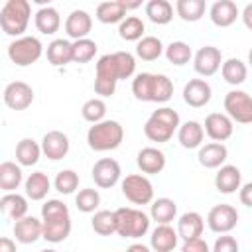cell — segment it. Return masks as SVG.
Instances as JSON below:
<instances>
[{"mask_svg": "<svg viewBox=\"0 0 252 252\" xmlns=\"http://www.w3.org/2000/svg\"><path fill=\"white\" fill-rule=\"evenodd\" d=\"M177 128H179V114L173 108L163 106L150 114V118L144 124V134L148 140L161 144V142L171 140V136Z\"/></svg>", "mask_w": 252, "mask_h": 252, "instance_id": "6da1fadb", "label": "cell"}, {"mask_svg": "<svg viewBox=\"0 0 252 252\" xmlns=\"http://www.w3.org/2000/svg\"><path fill=\"white\" fill-rule=\"evenodd\" d=\"M124 140V128L116 120H102L98 124H93L87 132L89 148L94 152H108L116 150Z\"/></svg>", "mask_w": 252, "mask_h": 252, "instance_id": "7a4b0ae2", "label": "cell"}, {"mask_svg": "<svg viewBox=\"0 0 252 252\" xmlns=\"http://www.w3.org/2000/svg\"><path fill=\"white\" fill-rule=\"evenodd\" d=\"M136 69L134 55L128 51H116V53H106L96 61V77L100 79H110V81H120L128 79Z\"/></svg>", "mask_w": 252, "mask_h": 252, "instance_id": "3957f363", "label": "cell"}, {"mask_svg": "<svg viewBox=\"0 0 252 252\" xmlns=\"http://www.w3.org/2000/svg\"><path fill=\"white\" fill-rule=\"evenodd\" d=\"M32 8L28 0H8L0 10V26L8 35H22L28 28Z\"/></svg>", "mask_w": 252, "mask_h": 252, "instance_id": "277c9868", "label": "cell"}, {"mask_svg": "<svg viewBox=\"0 0 252 252\" xmlns=\"http://www.w3.org/2000/svg\"><path fill=\"white\" fill-rule=\"evenodd\" d=\"M116 234L122 238H140L150 228V217L138 209H116Z\"/></svg>", "mask_w": 252, "mask_h": 252, "instance_id": "5b68a950", "label": "cell"}, {"mask_svg": "<svg viewBox=\"0 0 252 252\" xmlns=\"http://www.w3.org/2000/svg\"><path fill=\"white\" fill-rule=\"evenodd\" d=\"M43 53V45L37 37L33 35H24L18 37L8 45V57L18 65V67H28L35 63Z\"/></svg>", "mask_w": 252, "mask_h": 252, "instance_id": "8992f818", "label": "cell"}, {"mask_svg": "<svg viewBox=\"0 0 252 252\" xmlns=\"http://www.w3.org/2000/svg\"><path fill=\"white\" fill-rule=\"evenodd\" d=\"M224 110L230 120L252 124V96L244 91H230L224 96Z\"/></svg>", "mask_w": 252, "mask_h": 252, "instance_id": "52a82bcc", "label": "cell"}, {"mask_svg": "<svg viewBox=\"0 0 252 252\" xmlns=\"http://www.w3.org/2000/svg\"><path fill=\"white\" fill-rule=\"evenodd\" d=\"M122 193L134 205H148L154 199V187L150 179L144 175H136V173L126 175V179L122 181Z\"/></svg>", "mask_w": 252, "mask_h": 252, "instance_id": "ba28073f", "label": "cell"}, {"mask_svg": "<svg viewBox=\"0 0 252 252\" xmlns=\"http://www.w3.org/2000/svg\"><path fill=\"white\" fill-rule=\"evenodd\" d=\"M207 222H209V228H211L213 232L226 234V232H230V230L236 226V222H238V213H236V209H234L232 205L222 203V205H217V207H213V209L209 211Z\"/></svg>", "mask_w": 252, "mask_h": 252, "instance_id": "9c48e42d", "label": "cell"}, {"mask_svg": "<svg viewBox=\"0 0 252 252\" xmlns=\"http://www.w3.org/2000/svg\"><path fill=\"white\" fill-rule=\"evenodd\" d=\"M4 102L12 110H26L33 102V89L24 81H14L4 89Z\"/></svg>", "mask_w": 252, "mask_h": 252, "instance_id": "30bf717a", "label": "cell"}, {"mask_svg": "<svg viewBox=\"0 0 252 252\" xmlns=\"http://www.w3.org/2000/svg\"><path fill=\"white\" fill-rule=\"evenodd\" d=\"M93 179L98 187L110 189L120 179V165L112 158H102L93 165Z\"/></svg>", "mask_w": 252, "mask_h": 252, "instance_id": "8fae6325", "label": "cell"}, {"mask_svg": "<svg viewBox=\"0 0 252 252\" xmlns=\"http://www.w3.org/2000/svg\"><path fill=\"white\" fill-rule=\"evenodd\" d=\"M220 59H222V55H220V49H219V47L205 45V47H201V49L195 53V63H193V67H195V71H197L199 75L211 77V75H215V73L220 69Z\"/></svg>", "mask_w": 252, "mask_h": 252, "instance_id": "7c38bea8", "label": "cell"}, {"mask_svg": "<svg viewBox=\"0 0 252 252\" xmlns=\"http://www.w3.org/2000/svg\"><path fill=\"white\" fill-rule=\"evenodd\" d=\"M232 120L228 114H220V112H211L205 118V132L211 140L215 142H224L232 136Z\"/></svg>", "mask_w": 252, "mask_h": 252, "instance_id": "4fadbf2b", "label": "cell"}, {"mask_svg": "<svg viewBox=\"0 0 252 252\" xmlns=\"http://www.w3.org/2000/svg\"><path fill=\"white\" fill-rule=\"evenodd\" d=\"M183 100L193 108L205 106L211 100V85L205 79H191L183 87Z\"/></svg>", "mask_w": 252, "mask_h": 252, "instance_id": "5bb4252c", "label": "cell"}, {"mask_svg": "<svg viewBox=\"0 0 252 252\" xmlns=\"http://www.w3.org/2000/svg\"><path fill=\"white\" fill-rule=\"evenodd\" d=\"M41 152L53 161L55 159H63L67 156V152H69V138L59 130H51L41 140Z\"/></svg>", "mask_w": 252, "mask_h": 252, "instance_id": "9a60e30c", "label": "cell"}, {"mask_svg": "<svg viewBox=\"0 0 252 252\" xmlns=\"http://www.w3.org/2000/svg\"><path fill=\"white\" fill-rule=\"evenodd\" d=\"M14 236L22 244H33L39 236H43V220L35 217H24L14 224Z\"/></svg>", "mask_w": 252, "mask_h": 252, "instance_id": "2e32d148", "label": "cell"}, {"mask_svg": "<svg viewBox=\"0 0 252 252\" xmlns=\"http://www.w3.org/2000/svg\"><path fill=\"white\" fill-rule=\"evenodd\" d=\"M91 28H93V20H91L89 12H85V10H73L65 20V32L75 41L85 39L89 35Z\"/></svg>", "mask_w": 252, "mask_h": 252, "instance_id": "e0dca14e", "label": "cell"}, {"mask_svg": "<svg viewBox=\"0 0 252 252\" xmlns=\"http://www.w3.org/2000/svg\"><path fill=\"white\" fill-rule=\"evenodd\" d=\"M238 18V6L232 0H217L211 6V20L219 28H228Z\"/></svg>", "mask_w": 252, "mask_h": 252, "instance_id": "ac0fdd59", "label": "cell"}, {"mask_svg": "<svg viewBox=\"0 0 252 252\" xmlns=\"http://www.w3.org/2000/svg\"><path fill=\"white\" fill-rule=\"evenodd\" d=\"M240 179H242V173L236 165H222L215 175V187L220 193L228 195L240 189Z\"/></svg>", "mask_w": 252, "mask_h": 252, "instance_id": "d6986e66", "label": "cell"}, {"mask_svg": "<svg viewBox=\"0 0 252 252\" xmlns=\"http://www.w3.org/2000/svg\"><path fill=\"white\" fill-rule=\"evenodd\" d=\"M203 226H205V224H203V217H201L199 213L191 211V213H185V215L179 217V220H177V234H179V238H183V240L201 238Z\"/></svg>", "mask_w": 252, "mask_h": 252, "instance_id": "ffe728a7", "label": "cell"}, {"mask_svg": "<svg viewBox=\"0 0 252 252\" xmlns=\"http://www.w3.org/2000/svg\"><path fill=\"white\" fill-rule=\"evenodd\" d=\"M177 230H173L169 224H158L152 232V238H150V244L156 252H171L175 246H177Z\"/></svg>", "mask_w": 252, "mask_h": 252, "instance_id": "44dd1931", "label": "cell"}, {"mask_svg": "<svg viewBox=\"0 0 252 252\" xmlns=\"http://www.w3.org/2000/svg\"><path fill=\"white\" fill-rule=\"evenodd\" d=\"M138 167L144 173H159L165 167V156L158 148H142L138 152Z\"/></svg>", "mask_w": 252, "mask_h": 252, "instance_id": "7402d4cb", "label": "cell"}, {"mask_svg": "<svg viewBox=\"0 0 252 252\" xmlns=\"http://www.w3.org/2000/svg\"><path fill=\"white\" fill-rule=\"evenodd\" d=\"M205 138V128L195 122V120H187L185 124L179 126V132H177V140L183 148L187 150H193V148H199L201 142Z\"/></svg>", "mask_w": 252, "mask_h": 252, "instance_id": "603a6c76", "label": "cell"}, {"mask_svg": "<svg viewBox=\"0 0 252 252\" xmlns=\"http://www.w3.org/2000/svg\"><path fill=\"white\" fill-rule=\"evenodd\" d=\"M226 148L220 144V142H211V144H207V146H203L201 150H199V163L203 165V167H209V169H215V167H219L224 159H226Z\"/></svg>", "mask_w": 252, "mask_h": 252, "instance_id": "cb8c5ba5", "label": "cell"}, {"mask_svg": "<svg viewBox=\"0 0 252 252\" xmlns=\"http://www.w3.org/2000/svg\"><path fill=\"white\" fill-rule=\"evenodd\" d=\"M0 209L6 217L14 219V220H20L24 217H28V201L26 197L18 195V193H6L2 199H0Z\"/></svg>", "mask_w": 252, "mask_h": 252, "instance_id": "d4e9b609", "label": "cell"}, {"mask_svg": "<svg viewBox=\"0 0 252 252\" xmlns=\"http://www.w3.org/2000/svg\"><path fill=\"white\" fill-rule=\"evenodd\" d=\"M126 16V8L122 0H108V2H100L96 6V20L102 24H116L122 22Z\"/></svg>", "mask_w": 252, "mask_h": 252, "instance_id": "484cf974", "label": "cell"}, {"mask_svg": "<svg viewBox=\"0 0 252 252\" xmlns=\"http://www.w3.org/2000/svg\"><path fill=\"white\" fill-rule=\"evenodd\" d=\"M47 61L55 67H61L73 61V43H69L67 39H53L47 45Z\"/></svg>", "mask_w": 252, "mask_h": 252, "instance_id": "4316f807", "label": "cell"}, {"mask_svg": "<svg viewBox=\"0 0 252 252\" xmlns=\"http://www.w3.org/2000/svg\"><path fill=\"white\" fill-rule=\"evenodd\" d=\"M61 26V18H59V12L51 6H45V8H39L35 12V28L45 33V35H51L59 30Z\"/></svg>", "mask_w": 252, "mask_h": 252, "instance_id": "83f0119b", "label": "cell"}, {"mask_svg": "<svg viewBox=\"0 0 252 252\" xmlns=\"http://www.w3.org/2000/svg\"><path fill=\"white\" fill-rule=\"evenodd\" d=\"M39 154H41V146H37V142L32 138H24L16 146V159L20 165H26V167L35 165L39 159Z\"/></svg>", "mask_w": 252, "mask_h": 252, "instance_id": "f1b7e54d", "label": "cell"}, {"mask_svg": "<svg viewBox=\"0 0 252 252\" xmlns=\"http://www.w3.org/2000/svg\"><path fill=\"white\" fill-rule=\"evenodd\" d=\"M152 219L159 224H169L175 215H177V205L173 199H167V197H161V199H156L152 203V211H150Z\"/></svg>", "mask_w": 252, "mask_h": 252, "instance_id": "f546056e", "label": "cell"}, {"mask_svg": "<svg viewBox=\"0 0 252 252\" xmlns=\"http://www.w3.org/2000/svg\"><path fill=\"white\" fill-rule=\"evenodd\" d=\"M220 73H222V79L228 83V85H242L246 81V75H248V69L246 65L236 59V57H230L226 59L222 65H220Z\"/></svg>", "mask_w": 252, "mask_h": 252, "instance_id": "4dcf8cb0", "label": "cell"}, {"mask_svg": "<svg viewBox=\"0 0 252 252\" xmlns=\"http://www.w3.org/2000/svg\"><path fill=\"white\" fill-rule=\"evenodd\" d=\"M22 183V169L14 161H2L0 163V189L6 193H12Z\"/></svg>", "mask_w": 252, "mask_h": 252, "instance_id": "1f68e13d", "label": "cell"}, {"mask_svg": "<svg viewBox=\"0 0 252 252\" xmlns=\"http://www.w3.org/2000/svg\"><path fill=\"white\" fill-rule=\"evenodd\" d=\"M146 16L154 22V24H169L173 18V6L167 0H150L146 4Z\"/></svg>", "mask_w": 252, "mask_h": 252, "instance_id": "d6a6232c", "label": "cell"}, {"mask_svg": "<svg viewBox=\"0 0 252 252\" xmlns=\"http://www.w3.org/2000/svg\"><path fill=\"white\" fill-rule=\"evenodd\" d=\"M49 177L43 171H35L26 179V195L32 201H41L49 191Z\"/></svg>", "mask_w": 252, "mask_h": 252, "instance_id": "836d02e7", "label": "cell"}, {"mask_svg": "<svg viewBox=\"0 0 252 252\" xmlns=\"http://www.w3.org/2000/svg\"><path fill=\"white\" fill-rule=\"evenodd\" d=\"M154 83H156V75L154 73H140V75H136V79L132 81L134 96L138 100L152 102L154 100Z\"/></svg>", "mask_w": 252, "mask_h": 252, "instance_id": "e575fe53", "label": "cell"}, {"mask_svg": "<svg viewBox=\"0 0 252 252\" xmlns=\"http://www.w3.org/2000/svg\"><path fill=\"white\" fill-rule=\"evenodd\" d=\"M163 53V43L156 35H146L136 45V55L144 61H156Z\"/></svg>", "mask_w": 252, "mask_h": 252, "instance_id": "d590c367", "label": "cell"}, {"mask_svg": "<svg viewBox=\"0 0 252 252\" xmlns=\"http://www.w3.org/2000/svg\"><path fill=\"white\" fill-rule=\"evenodd\" d=\"M71 232V219L43 220V238L47 242H63Z\"/></svg>", "mask_w": 252, "mask_h": 252, "instance_id": "8d00e7d4", "label": "cell"}, {"mask_svg": "<svg viewBox=\"0 0 252 252\" xmlns=\"http://www.w3.org/2000/svg\"><path fill=\"white\" fill-rule=\"evenodd\" d=\"M205 0H177L175 10L181 20L185 22H197L205 14Z\"/></svg>", "mask_w": 252, "mask_h": 252, "instance_id": "74e56055", "label": "cell"}, {"mask_svg": "<svg viewBox=\"0 0 252 252\" xmlns=\"http://www.w3.org/2000/svg\"><path fill=\"white\" fill-rule=\"evenodd\" d=\"M144 30H146V26L138 16H128L118 26V33L126 41H140L144 35Z\"/></svg>", "mask_w": 252, "mask_h": 252, "instance_id": "f35d334b", "label": "cell"}, {"mask_svg": "<svg viewBox=\"0 0 252 252\" xmlns=\"http://www.w3.org/2000/svg\"><path fill=\"white\" fill-rule=\"evenodd\" d=\"M91 224L96 234L110 236L112 232H116V213L114 211H98V213H94Z\"/></svg>", "mask_w": 252, "mask_h": 252, "instance_id": "ab89813d", "label": "cell"}, {"mask_svg": "<svg viewBox=\"0 0 252 252\" xmlns=\"http://www.w3.org/2000/svg\"><path fill=\"white\" fill-rule=\"evenodd\" d=\"M191 55H193L191 53V47L185 41H171L165 47V57L173 65H185V63H189Z\"/></svg>", "mask_w": 252, "mask_h": 252, "instance_id": "60d3db41", "label": "cell"}, {"mask_svg": "<svg viewBox=\"0 0 252 252\" xmlns=\"http://www.w3.org/2000/svg\"><path fill=\"white\" fill-rule=\"evenodd\" d=\"M81 114L87 122H93V124H98L104 120V114H106V104L102 98H91L83 104L81 108Z\"/></svg>", "mask_w": 252, "mask_h": 252, "instance_id": "b9f144b4", "label": "cell"}, {"mask_svg": "<svg viewBox=\"0 0 252 252\" xmlns=\"http://www.w3.org/2000/svg\"><path fill=\"white\" fill-rule=\"evenodd\" d=\"M96 53V43L89 37L73 41V61L75 63H89Z\"/></svg>", "mask_w": 252, "mask_h": 252, "instance_id": "7bdbcfd3", "label": "cell"}, {"mask_svg": "<svg viewBox=\"0 0 252 252\" xmlns=\"http://www.w3.org/2000/svg\"><path fill=\"white\" fill-rule=\"evenodd\" d=\"M100 203V195L96 189H81L75 197V205L81 213H93Z\"/></svg>", "mask_w": 252, "mask_h": 252, "instance_id": "ee69618b", "label": "cell"}, {"mask_svg": "<svg viewBox=\"0 0 252 252\" xmlns=\"http://www.w3.org/2000/svg\"><path fill=\"white\" fill-rule=\"evenodd\" d=\"M41 219L43 220H63L69 219V209L63 201L59 199H51L41 207Z\"/></svg>", "mask_w": 252, "mask_h": 252, "instance_id": "f6af8a7d", "label": "cell"}, {"mask_svg": "<svg viewBox=\"0 0 252 252\" xmlns=\"http://www.w3.org/2000/svg\"><path fill=\"white\" fill-rule=\"evenodd\" d=\"M79 187V175L73 169H63L55 177V189L63 195H71Z\"/></svg>", "mask_w": 252, "mask_h": 252, "instance_id": "bcb514c9", "label": "cell"}, {"mask_svg": "<svg viewBox=\"0 0 252 252\" xmlns=\"http://www.w3.org/2000/svg\"><path fill=\"white\" fill-rule=\"evenodd\" d=\"M173 94V83L165 75H156L154 83V100L152 102H167Z\"/></svg>", "mask_w": 252, "mask_h": 252, "instance_id": "7dc6e473", "label": "cell"}, {"mask_svg": "<svg viewBox=\"0 0 252 252\" xmlns=\"http://www.w3.org/2000/svg\"><path fill=\"white\" fill-rule=\"evenodd\" d=\"M213 252H238V242L234 236L230 234H222L215 240V246H213Z\"/></svg>", "mask_w": 252, "mask_h": 252, "instance_id": "c3c4849f", "label": "cell"}, {"mask_svg": "<svg viewBox=\"0 0 252 252\" xmlns=\"http://www.w3.org/2000/svg\"><path fill=\"white\" fill-rule=\"evenodd\" d=\"M94 91H96V94H100V96H110V94H114V91H116V81L94 77Z\"/></svg>", "mask_w": 252, "mask_h": 252, "instance_id": "681fc988", "label": "cell"}, {"mask_svg": "<svg viewBox=\"0 0 252 252\" xmlns=\"http://www.w3.org/2000/svg\"><path fill=\"white\" fill-rule=\"evenodd\" d=\"M181 252H209V244L203 238L185 240V244L181 246Z\"/></svg>", "mask_w": 252, "mask_h": 252, "instance_id": "f907efd6", "label": "cell"}, {"mask_svg": "<svg viewBox=\"0 0 252 252\" xmlns=\"http://www.w3.org/2000/svg\"><path fill=\"white\" fill-rule=\"evenodd\" d=\"M240 203L246 205V207H252V181L242 185V189H240Z\"/></svg>", "mask_w": 252, "mask_h": 252, "instance_id": "816d5d0a", "label": "cell"}, {"mask_svg": "<svg viewBox=\"0 0 252 252\" xmlns=\"http://www.w3.org/2000/svg\"><path fill=\"white\" fill-rule=\"evenodd\" d=\"M0 252H16L14 240L8 238V236H2V238H0Z\"/></svg>", "mask_w": 252, "mask_h": 252, "instance_id": "f5cc1de1", "label": "cell"}, {"mask_svg": "<svg viewBox=\"0 0 252 252\" xmlns=\"http://www.w3.org/2000/svg\"><path fill=\"white\" fill-rule=\"evenodd\" d=\"M242 22H244V26L248 30H252V2L244 6V10H242Z\"/></svg>", "mask_w": 252, "mask_h": 252, "instance_id": "db71d44e", "label": "cell"}, {"mask_svg": "<svg viewBox=\"0 0 252 252\" xmlns=\"http://www.w3.org/2000/svg\"><path fill=\"white\" fill-rule=\"evenodd\" d=\"M126 252H150V248L144 244H132V246H128Z\"/></svg>", "mask_w": 252, "mask_h": 252, "instance_id": "11a10c76", "label": "cell"}, {"mask_svg": "<svg viewBox=\"0 0 252 252\" xmlns=\"http://www.w3.org/2000/svg\"><path fill=\"white\" fill-rule=\"evenodd\" d=\"M248 63H250V67H252V49L248 51Z\"/></svg>", "mask_w": 252, "mask_h": 252, "instance_id": "9f6ffc18", "label": "cell"}, {"mask_svg": "<svg viewBox=\"0 0 252 252\" xmlns=\"http://www.w3.org/2000/svg\"><path fill=\"white\" fill-rule=\"evenodd\" d=\"M41 252H57V250H41Z\"/></svg>", "mask_w": 252, "mask_h": 252, "instance_id": "6f0895ef", "label": "cell"}]
</instances>
